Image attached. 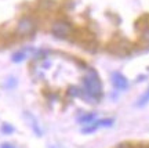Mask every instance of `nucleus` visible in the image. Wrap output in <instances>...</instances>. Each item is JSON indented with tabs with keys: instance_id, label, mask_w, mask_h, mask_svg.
I'll return each mask as SVG.
<instances>
[{
	"instance_id": "20e7f679",
	"label": "nucleus",
	"mask_w": 149,
	"mask_h": 148,
	"mask_svg": "<svg viewBox=\"0 0 149 148\" xmlns=\"http://www.w3.org/2000/svg\"><path fill=\"white\" fill-rule=\"evenodd\" d=\"M112 83L119 90H126L128 87V80L122 74H117V72H115L112 75Z\"/></svg>"
},
{
	"instance_id": "423d86ee",
	"label": "nucleus",
	"mask_w": 149,
	"mask_h": 148,
	"mask_svg": "<svg viewBox=\"0 0 149 148\" xmlns=\"http://www.w3.org/2000/svg\"><path fill=\"white\" fill-rule=\"evenodd\" d=\"M26 54H28L26 50L18 51V53H15L14 55H13V61H14V62H21V61H24V60H25V58L28 57Z\"/></svg>"
},
{
	"instance_id": "9d476101",
	"label": "nucleus",
	"mask_w": 149,
	"mask_h": 148,
	"mask_svg": "<svg viewBox=\"0 0 149 148\" xmlns=\"http://www.w3.org/2000/svg\"><path fill=\"white\" fill-rule=\"evenodd\" d=\"M1 130H3V132H6L7 134H10V133L13 132L14 129H13L11 126H8V125H3V127H1Z\"/></svg>"
},
{
	"instance_id": "f8f14e48",
	"label": "nucleus",
	"mask_w": 149,
	"mask_h": 148,
	"mask_svg": "<svg viewBox=\"0 0 149 148\" xmlns=\"http://www.w3.org/2000/svg\"><path fill=\"white\" fill-rule=\"evenodd\" d=\"M1 148H14L13 145H10V144H3L1 145Z\"/></svg>"
},
{
	"instance_id": "f03ea898",
	"label": "nucleus",
	"mask_w": 149,
	"mask_h": 148,
	"mask_svg": "<svg viewBox=\"0 0 149 148\" xmlns=\"http://www.w3.org/2000/svg\"><path fill=\"white\" fill-rule=\"evenodd\" d=\"M51 32H53L54 36L59 37V39H66L73 33L72 25L66 21H55L51 25Z\"/></svg>"
},
{
	"instance_id": "1a4fd4ad",
	"label": "nucleus",
	"mask_w": 149,
	"mask_h": 148,
	"mask_svg": "<svg viewBox=\"0 0 149 148\" xmlns=\"http://www.w3.org/2000/svg\"><path fill=\"white\" fill-rule=\"evenodd\" d=\"M142 39H144L145 42L149 43V27L146 29H144V32H142Z\"/></svg>"
},
{
	"instance_id": "0eeeda50",
	"label": "nucleus",
	"mask_w": 149,
	"mask_h": 148,
	"mask_svg": "<svg viewBox=\"0 0 149 148\" xmlns=\"http://www.w3.org/2000/svg\"><path fill=\"white\" fill-rule=\"evenodd\" d=\"M148 102H149V87L144 94L141 95V98H139L138 102H137V107H144V105H146Z\"/></svg>"
},
{
	"instance_id": "39448f33",
	"label": "nucleus",
	"mask_w": 149,
	"mask_h": 148,
	"mask_svg": "<svg viewBox=\"0 0 149 148\" xmlns=\"http://www.w3.org/2000/svg\"><path fill=\"white\" fill-rule=\"evenodd\" d=\"M112 123H113V119H102V121H98L97 123H94V125L83 129V133H91V132H94V130H97L98 127L112 126Z\"/></svg>"
},
{
	"instance_id": "f257e3e1",
	"label": "nucleus",
	"mask_w": 149,
	"mask_h": 148,
	"mask_svg": "<svg viewBox=\"0 0 149 148\" xmlns=\"http://www.w3.org/2000/svg\"><path fill=\"white\" fill-rule=\"evenodd\" d=\"M83 85H84V91L90 97L98 100L102 95V83L98 78V74L94 69L87 71V75L84 76V80H83Z\"/></svg>"
},
{
	"instance_id": "9b49d317",
	"label": "nucleus",
	"mask_w": 149,
	"mask_h": 148,
	"mask_svg": "<svg viewBox=\"0 0 149 148\" xmlns=\"http://www.w3.org/2000/svg\"><path fill=\"white\" fill-rule=\"evenodd\" d=\"M69 94L70 95H77V94H79V89H77V87H70V89H69Z\"/></svg>"
},
{
	"instance_id": "7ed1b4c3",
	"label": "nucleus",
	"mask_w": 149,
	"mask_h": 148,
	"mask_svg": "<svg viewBox=\"0 0 149 148\" xmlns=\"http://www.w3.org/2000/svg\"><path fill=\"white\" fill-rule=\"evenodd\" d=\"M35 28H36V22H35L33 18H31V17H22L21 20L18 21V25H17V33L25 36V35L32 33L35 31Z\"/></svg>"
},
{
	"instance_id": "6e6552de",
	"label": "nucleus",
	"mask_w": 149,
	"mask_h": 148,
	"mask_svg": "<svg viewBox=\"0 0 149 148\" xmlns=\"http://www.w3.org/2000/svg\"><path fill=\"white\" fill-rule=\"evenodd\" d=\"M95 118H97L95 114H87V115L80 118L79 122H81V123H93V122H95Z\"/></svg>"
}]
</instances>
